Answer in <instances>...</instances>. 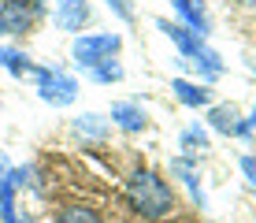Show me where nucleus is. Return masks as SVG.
I'll list each match as a JSON object with an SVG mask.
<instances>
[{
    "label": "nucleus",
    "instance_id": "f257e3e1",
    "mask_svg": "<svg viewBox=\"0 0 256 223\" xmlns=\"http://www.w3.org/2000/svg\"><path fill=\"white\" fill-rule=\"evenodd\" d=\"M126 201H130V208H134L138 216H145V219H164L167 212L174 208L171 186H167L156 171H134L130 175Z\"/></svg>",
    "mask_w": 256,
    "mask_h": 223
},
{
    "label": "nucleus",
    "instance_id": "f03ea898",
    "mask_svg": "<svg viewBox=\"0 0 256 223\" xmlns=\"http://www.w3.org/2000/svg\"><path fill=\"white\" fill-rule=\"evenodd\" d=\"M119 34H93V38H78L74 41V60L86 67H96L104 64V60L112 56V52H119Z\"/></svg>",
    "mask_w": 256,
    "mask_h": 223
},
{
    "label": "nucleus",
    "instance_id": "7ed1b4c3",
    "mask_svg": "<svg viewBox=\"0 0 256 223\" xmlns=\"http://www.w3.org/2000/svg\"><path fill=\"white\" fill-rule=\"evenodd\" d=\"M38 78H41V101H48V104H70L74 101V82H70L67 75H60V71H38Z\"/></svg>",
    "mask_w": 256,
    "mask_h": 223
},
{
    "label": "nucleus",
    "instance_id": "20e7f679",
    "mask_svg": "<svg viewBox=\"0 0 256 223\" xmlns=\"http://www.w3.org/2000/svg\"><path fill=\"white\" fill-rule=\"evenodd\" d=\"M86 19H90V4L86 0H56V23L64 30H82Z\"/></svg>",
    "mask_w": 256,
    "mask_h": 223
},
{
    "label": "nucleus",
    "instance_id": "39448f33",
    "mask_svg": "<svg viewBox=\"0 0 256 223\" xmlns=\"http://www.w3.org/2000/svg\"><path fill=\"white\" fill-rule=\"evenodd\" d=\"M171 89L178 93V101H182V104H190V108H200V104H208V101H212V93H208L204 86H193V82H186V78H178V82H174Z\"/></svg>",
    "mask_w": 256,
    "mask_h": 223
},
{
    "label": "nucleus",
    "instance_id": "423d86ee",
    "mask_svg": "<svg viewBox=\"0 0 256 223\" xmlns=\"http://www.w3.org/2000/svg\"><path fill=\"white\" fill-rule=\"evenodd\" d=\"M112 119H116L122 130H141L145 127V112H141L138 104H116V108H112Z\"/></svg>",
    "mask_w": 256,
    "mask_h": 223
},
{
    "label": "nucleus",
    "instance_id": "0eeeda50",
    "mask_svg": "<svg viewBox=\"0 0 256 223\" xmlns=\"http://www.w3.org/2000/svg\"><path fill=\"white\" fill-rule=\"evenodd\" d=\"M174 8L186 15V23L193 26V34H208V15H204V8H200L197 0H174Z\"/></svg>",
    "mask_w": 256,
    "mask_h": 223
},
{
    "label": "nucleus",
    "instance_id": "6e6552de",
    "mask_svg": "<svg viewBox=\"0 0 256 223\" xmlns=\"http://www.w3.org/2000/svg\"><path fill=\"white\" fill-rule=\"evenodd\" d=\"M56 223H100V212L90 208V204H67L56 216Z\"/></svg>",
    "mask_w": 256,
    "mask_h": 223
},
{
    "label": "nucleus",
    "instance_id": "1a4fd4ad",
    "mask_svg": "<svg viewBox=\"0 0 256 223\" xmlns=\"http://www.w3.org/2000/svg\"><path fill=\"white\" fill-rule=\"evenodd\" d=\"M208 119H212V127L223 130V134H234L238 130V112L230 108V104H216V108L208 112Z\"/></svg>",
    "mask_w": 256,
    "mask_h": 223
},
{
    "label": "nucleus",
    "instance_id": "9d476101",
    "mask_svg": "<svg viewBox=\"0 0 256 223\" xmlns=\"http://www.w3.org/2000/svg\"><path fill=\"white\" fill-rule=\"evenodd\" d=\"M0 67H8L12 75H22V71H38V67L30 64V60L22 56V52H15V49H4V45H0Z\"/></svg>",
    "mask_w": 256,
    "mask_h": 223
},
{
    "label": "nucleus",
    "instance_id": "9b49d317",
    "mask_svg": "<svg viewBox=\"0 0 256 223\" xmlns=\"http://www.w3.org/2000/svg\"><path fill=\"white\" fill-rule=\"evenodd\" d=\"M93 78H96V82H116V78H122V67L112 64V60H104V64L93 67Z\"/></svg>",
    "mask_w": 256,
    "mask_h": 223
},
{
    "label": "nucleus",
    "instance_id": "f8f14e48",
    "mask_svg": "<svg viewBox=\"0 0 256 223\" xmlns=\"http://www.w3.org/2000/svg\"><path fill=\"white\" fill-rule=\"evenodd\" d=\"M182 145H186V149H193V153H200V149H204L208 141H204V134H200L197 127H193V130H186V138H182Z\"/></svg>",
    "mask_w": 256,
    "mask_h": 223
},
{
    "label": "nucleus",
    "instance_id": "ddd939ff",
    "mask_svg": "<svg viewBox=\"0 0 256 223\" xmlns=\"http://www.w3.org/2000/svg\"><path fill=\"white\" fill-rule=\"evenodd\" d=\"M100 115H86V119H78V130H86V134H104V123H96Z\"/></svg>",
    "mask_w": 256,
    "mask_h": 223
},
{
    "label": "nucleus",
    "instance_id": "4468645a",
    "mask_svg": "<svg viewBox=\"0 0 256 223\" xmlns=\"http://www.w3.org/2000/svg\"><path fill=\"white\" fill-rule=\"evenodd\" d=\"M4 4H12V8H22V12H34V15L41 12V0H4Z\"/></svg>",
    "mask_w": 256,
    "mask_h": 223
},
{
    "label": "nucleus",
    "instance_id": "2eb2a0df",
    "mask_svg": "<svg viewBox=\"0 0 256 223\" xmlns=\"http://www.w3.org/2000/svg\"><path fill=\"white\" fill-rule=\"evenodd\" d=\"M112 8H116V12L122 15V19H130V8H126V0H108Z\"/></svg>",
    "mask_w": 256,
    "mask_h": 223
},
{
    "label": "nucleus",
    "instance_id": "dca6fc26",
    "mask_svg": "<svg viewBox=\"0 0 256 223\" xmlns=\"http://www.w3.org/2000/svg\"><path fill=\"white\" fill-rule=\"evenodd\" d=\"M245 4H256V0H245Z\"/></svg>",
    "mask_w": 256,
    "mask_h": 223
},
{
    "label": "nucleus",
    "instance_id": "f3484780",
    "mask_svg": "<svg viewBox=\"0 0 256 223\" xmlns=\"http://www.w3.org/2000/svg\"><path fill=\"white\" fill-rule=\"evenodd\" d=\"M0 8H4V0H0Z\"/></svg>",
    "mask_w": 256,
    "mask_h": 223
}]
</instances>
